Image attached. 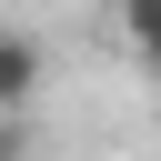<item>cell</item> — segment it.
Listing matches in <instances>:
<instances>
[{
	"instance_id": "cell-4",
	"label": "cell",
	"mask_w": 161,
	"mask_h": 161,
	"mask_svg": "<svg viewBox=\"0 0 161 161\" xmlns=\"http://www.w3.org/2000/svg\"><path fill=\"white\" fill-rule=\"evenodd\" d=\"M151 121H161V101H151Z\"/></svg>"
},
{
	"instance_id": "cell-1",
	"label": "cell",
	"mask_w": 161,
	"mask_h": 161,
	"mask_svg": "<svg viewBox=\"0 0 161 161\" xmlns=\"http://www.w3.org/2000/svg\"><path fill=\"white\" fill-rule=\"evenodd\" d=\"M40 70H50L40 40H30V30H0V111H30V101H40Z\"/></svg>"
},
{
	"instance_id": "cell-2",
	"label": "cell",
	"mask_w": 161,
	"mask_h": 161,
	"mask_svg": "<svg viewBox=\"0 0 161 161\" xmlns=\"http://www.w3.org/2000/svg\"><path fill=\"white\" fill-rule=\"evenodd\" d=\"M111 20H121V40L161 70V0H111Z\"/></svg>"
},
{
	"instance_id": "cell-3",
	"label": "cell",
	"mask_w": 161,
	"mask_h": 161,
	"mask_svg": "<svg viewBox=\"0 0 161 161\" xmlns=\"http://www.w3.org/2000/svg\"><path fill=\"white\" fill-rule=\"evenodd\" d=\"M0 161H30V131H20V111H0Z\"/></svg>"
}]
</instances>
